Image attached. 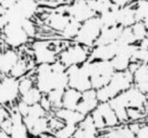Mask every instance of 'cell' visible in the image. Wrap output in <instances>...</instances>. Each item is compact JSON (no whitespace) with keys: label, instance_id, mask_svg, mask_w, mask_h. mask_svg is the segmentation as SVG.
Segmentation results:
<instances>
[{"label":"cell","instance_id":"obj_1","mask_svg":"<svg viewBox=\"0 0 148 138\" xmlns=\"http://www.w3.org/2000/svg\"><path fill=\"white\" fill-rule=\"evenodd\" d=\"M35 86L44 95L55 89L66 90L69 87L67 67L58 59L52 64H38L34 69Z\"/></svg>","mask_w":148,"mask_h":138},{"label":"cell","instance_id":"obj_2","mask_svg":"<svg viewBox=\"0 0 148 138\" xmlns=\"http://www.w3.org/2000/svg\"><path fill=\"white\" fill-rule=\"evenodd\" d=\"M110 106L115 110L120 123L129 121V108H138L143 111L148 110V95L132 85L109 101Z\"/></svg>","mask_w":148,"mask_h":138},{"label":"cell","instance_id":"obj_3","mask_svg":"<svg viewBox=\"0 0 148 138\" xmlns=\"http://www.w3.org/2000/svg\"><path fill=\"white\" fill-rule=\"evenodd\" d=\"M39 10L37 0H18L12 8L1 12V28L9 22L21 24L25 20H32Z\"/></svg>","mask_w":148,"mask_h":138},{"label":"cell","instance_id":"obj_4","mask_svg":"<svg viewBox=\"0 0 148 138\" xmlns=\"http://www.w3.org/2000/svg\"><path fill=\"white\" fill-rule=\"evenodd\" d=\"M133 85V73L129 70L116 71L108 84L96 90L99 102H109L122 92Z\"/></svg>","mask_w":148,"mask_h":138},{"label":"cell","instance_id":"obj_5","mask_svg":"<svg viewBox=\"0 0 148 138\" xmlns=\"http://www.w3.org/2000/svg\"><path fill=\"white\" fill-rule=\"evenodd\" d=\"M92 88L98 90L109 84L116 72L111 60H89Z\"/></svg>","mask_w":148,"mask_h":138},{"label":"cell","instance_id":"obj_6","mask_svg":"<svg viewBox=\"0 0 148 138\" xmlns=\"http://www.w3.org/2000/svg\"><path fill=\"white\" fill-rule=\"evenodd\" d=\"M103 30V25L101 23L98 15L92 17L91 19L82 22L79 34L74 39V42L79 43L86 47L92 48L96 44L99 35Z\"/></svg>","mask_w":148,"mask_h":138},{"label":"cell","instance_id":"obj_7","mask_svg":"<svg viewBox=\"0 0 148 138\" xmlns=\"http://www.w3.org/2000/svg\"><path fill=\"white\" fill-rule=\"evenodd\" d=\"M67 73L69 77V87L80 92H85L92 89L89 60L82 65L67 68Z\"/></svg>","mask_w":148,"mask_h":138},{"label":"cell","instance_id":"obj_8","mask_svg":"<svg viewBox=\"0 0 148 138\" xmlns=\"http://www.w3.org/2000/svg\"><path fill=\"white\" fill-rule=\"evenodd\" d=\"M31 37L21 24L9 22L2 28V42L7 47L18 49L30 42Z\"/></svg>","mask_w":148,"mask_h":138},{"label":"cell","instance_id":"obj_9","mask_svg":"<svg viewBox=\"0 0 148 138\" xmlns=\"http://www.w3.org/2000/svg\"><path fill=\"white\" fill-rule=\"evenodd\" d=\"M90 52L91 48L74 42V44L68 45L66 48L60 51L58 59L67 68L75 65H82L89 60Z\"/></svg>","mask_w":148,"mask_h":138},{"label":"cell","instance_id":"obj_10","mask_svg":"<svg viewBox=\"0 0 148 138\" xmlns=\"http://www.w3.org/2000/svg\"><path fill=\"white\" fill-rule=\"evenodd\" d=\"M53 43L50 41L39 40L36 41L32 45V55H34V61L38 64H52L58 59V55L60 52L57 48L54 47Z\"/></svg>","mask_w":148,"mask_h":138},{"label":"cell","instance_id":"obj_11","mask_svg":"<svg viewBox=\"0 0 148 138\" xmlns=\"http://www.w3.org/2000/svg\"><path fill=\"white\" fill-rule=\"evenodd\" d=\"M20 95V80L10 75L2 76L1 84H0V102H1V105H12Z\"/></svg>","mask_w":148,"mask_h":138},{"label":"cell","instance_id":"obj_12","mask_svg":"<svg viewBox=\"0 0 148 138\" xmlns=\"http://www.w3.org/2000/svg\"><path fill=\"white\" fill-rule=\"evenodd\" d=\"M66 11L71 19L81 23L96 16L90 6L89 0H74L71 5L66 8Z\"/></svg>","mask_w":148,"mask_h":138},{"label":"cell","instance_id":"obj_13","mask_svg":"<svg viewBox=\"0 0 148 138\" xmlns=\"http://www.w3.org/2000/svg\"><path fill=\"white\" fill-rule=\"evenodd\" d=\"M119 42L108 45H97L91 48L89 60H111L119 51Z\"/></svg>","mask_w":148,"mask_h":138},{"label":"cell","instance_id":"obj_14","mask_svg":"<svg viewBox=\"0 0 148 138\" xmlns=\"http://www.w3.org/2000/svg\"><path fill=\"white\" fill-rule=\"evenodd\" d=\"M21 57L16 49L7 47L3 49L0 56V72L2 76L9 75L14 66Z\"/></svg>","mask_w":148,"mask_h":138},{"label":"cell","instance_id":"obj_15","mask_svg":"<svg viewBox=\"0 0 148 138\" xmlns=\"http://www.w3.org/2000/svg\"><path fill=\"white\" fill-rule=\"evenodd\" d=\"M99 100L97 98V93L95 89H89L82 92V100L77 107V111L82 113L84 116L90 115L99 105Z\"/></svg>","mask_w":148,"mask_h":138},{"label":"cell","instance_id":"obj_16","mask_svg":"<svg viewBox=\"0 0 148 138\" xmlns=\"http://www.w3.org/2000/svg\"><path fill=\"white\" fill-rule=\"evenodd\" d=\"M10 119L12 122V126L8 135L12 138H27L29 130L23 122V116L15 109L10 111Z\"/></svg>","mask_w":148,"mask_h":138},{"label":"cell","instance_id":"obj_17","mask_svg":"<svg viewBox=\"0 0 148 138\" xmlns=\"http://www.w3.org/2000/svg\"><path fill=\"white\" fill-rule=\"evenodd\" d=\"M98 132L90 114L79 123L74 138H98Z\"/></svg>","mask_w":148,"mask_h":138},{"label":"cell","instance_id":"obj_18","mask_svg":"<svg viewBox=\"0 0 148 138\" xmlns=\"http://www.w3.org/2000/svg\"><path fill=\"white\" fill-rule=\"evenodd\" d=\"M71 19L68 15L66 8L64 10H61L58 8V10H55L48 16L47 20H46V23L54 31L61 33L65 27L68 25L69 22L71 21Z\"/></svg>","mask_w":148,"mask_h":138},{"label":"cell","instance_id":"obj_19","mask_svg":"<svg viewBox=\"0 0 148 138\" xmlns=\"http://www.w3.org/2000/svg\"><path fill=\"white\" fill-rule=\"evenodd\" d=\"M133 85L148 95V63L141 64L133 73Z\"/></svg>","mask_w":148,"mask_h":138},{"label":"cell","instance_id":"obj_20","mask_svg":"<svg viewBox=\"0 0 148 138\" xmlns=\"http://www.w3.org/2000/svg\"><path fill=\"white\" fill-rule=\"evenodd\" d=\"M137 21L134 5H129L118 10V24L122 28L132 27Z\"/></svg>","mask_w":148,"mask_h":138},{"label":"cell","instance_id":"obj_21","mask_svg":"<svg viewBox=\"0 0 148 138\" xmlns=\"http://www.w3.org/2000/svg\"><path fill=\"white\" fill-rule=\"evenodd\" d=\"M96 109L98 110L102 115V117H103L106 128L118 126L119 123H120L117 114H116L115 110L110 106L109 102H100L99 105L97 106Z\"/></svg>","mask_w":148,"mask_h":138},{"label":"cell","instance_id":"obj_22","mask_svg":"<svg viewBox=\"0 0 148 138\" xmlns=\"http://www.w3.org/2000/svg\"><path fill=\"white\" fill-rule=\"evenodd\" d=\"M55 116L64 122L65 124H71V125H79V123L85 118L84 115L77 110L67 109L64 108L55 110Z\"/></svg>","mask_w":148,"mask_h":138},{"label":"cell","instance_id":"obj_23","mask_svg":"<svg viewBox=\"0 0 148 138\" xmlns=\"http://www.w3.org/2000/svg\"><path fill=\"white\" fill-rule=\"evenodd\" d=\"M121 30H122V27L119 25L109 27V28H103L98 39L96 41L95 45H108V44H112L116 42V41H118L119 34L121 33Z\"/></svg>","mask_w":148,"mask_h":138},{"label":"cell","instance_id":"obj_24","mask_svg":"<svg viewBox=\"0 0 148 138\" xmlns=\"http://www.w3.org/2000/svg\"><path fill=\"white\" fill-rule=\"evenodd\" d=\"M82 97V92H80L76 89L68 88L65 90L64 96H63V108L67 109H71V110H76L77 107Z\"/></svg>","mask_w":148,"mask_h":138},{"label":"cell","instance_id":"obj_25","mask_svg":"<svg viewBox=\"0 0 148 138\" xmlns=\"http://www.w3.org/2000/svg\"><path fill=\"white\" fill-rule=\"evenodd\" d=\"M46 113H47V111L42 107L40 103L30 106L29 110H28V114L25 117H23V122H24L25 125L27 126L28 130H30L32 127V125L35 123L37 119L45 117Z\"/></svg>","mask_w":148,"mask_h":138},{"label":"cell","instance_id":"obj_26","mask_svg":"<svg viewBox=\"0 0 148 138\" xmlns=\"http://www.w3.org/2000/svg\"><path fill=\"white\" fill-rule=\"evenodd\" d=\"M102 138H136V133L129 125H119L108 128Z\"/></svg>","mask_w":148,"mask_h":138},{"label":"cell","instance_id":"obj_27","mask_svg":"<svg viewBox=\"0 0 148 138\" xmlns=\"http://www.w3.org/2000/svg\"><path fill=\"white\" fill-rule=\"evenodd\" d=\"M118 10L119 8L114 6L112 8L105 11L104 13L98 15L100 18L101 23L103 28H109V27L117 26L118 24Z\"/></svg>","mask_w":148,"mask_h":138},{"label":"cell","instance_id":"obj_28","mask_svg":"<svg viewBox=\"0 0 148 138\" xmlns=\"http://www.w3.org/2000/svg\"><path fill=\"white\" fill-rule=\"evenodd\" d=\"M51 132L50 130V125H49V118L47 117H43L37 119L35 123L32 125V127L29 130V133L32 136L37 137L46 133Z\"/></svg>","mask_w":148,"mask_h":138},{"label":"cell","instance_id":"obj_29","mask_svg":"<svg viewBox=\"0 0 148 138\" xmlns=\"http://www.w3.org/2000/svg\"><path fill=\"white\" fill-rule=\"evenodd\" d=\"M31 70L32 69L30 67V62L28 61L27 59L21 58L18 59V61L17 62L16 65L12 69V71L9 73V75L20 80L21 78L27 75L28 73H29V71H31Z\"/></svg>","mask_w":148,"mask_h":138},{"label":"cell","instance_id":"obj_30","mask_svg":"<svg viewBox=\"0 0 148 138\" xmlns=\"http://www.w3.org/2000/svg\"><path fill=\"white\" fill-rule=\"evenodd\" d=\"M82 23L79 22L75 20H71V21L69 22L68 25L65 27L64 30L60 33L61 36L64 39L67 40H73L76 38V36L79 34V31H80Z\"/></svg>","mask_w":148,"mask_h":138},{"label":"cell","instance_id":"obj_31","mask_svg":"<svg viewBox=\"0 0 148 138\" xmlns=\"http://www.w3.org/2000/svg\"><path fill=\"white\" fill-rule=\"evenodd\" d=\"M43 95H44V94L42 93L36 86H34V87H32L30 91H28L27 93L21 95V100L23 101V102H25L29 106H32V105L40 103Z\"/></svg>","mask_w":148,"mask_h":138},{"label":"cell","instance_id":"obj_32","mask_svg":"<svg viewBox=\"0 0 148 138\" xmlns=\"http://www.w3.org/2000/svg\"><path fill=\"white\" fill-rule=\"evenodd\" d=\"M89 3L96 15H100L114 7L111 0H89Z\"/></svg>","mask_w":148,"mask_h":138},{"label":"cell","instance_id":"obj_33","mask_svg":"<svg viewBox=\"0 0 148 138\" xmlns=\"http://www.w3.org/2000/svg\"><path fill=\"white\" fill-rule=\"evenodd\" d=\"M65 90L64 89H55L51 91L47 95L48 98L50 100L51 104H52L53 109L57 110L58 108H63V96H64Z\"/></svg>","mask_w":148,"mask_h":138},{"label":"cell","instance_id":"obj_34","mask_svg":"<svg viewBox=\"0 0 148 138\" xmlns=\"http://www.w3.org/2000/svg\"><path fill=\"white\" fill-rule=\"evenodd\" d=\"M133 5L137 21H143L148 15V0H136Z\"/></svg>","mask_w":148,"mask_h":138},{"label":"cell","instance_id":"obj_35","mask_svg":"<svg viewBox=\"0 0 148 138\" xmlns=\"http://www.w3.org/2000/svg\"><path fill=\"white\" fill-rule=\"evenodd\" d=\"M118 42L121 45H133L138 44L135 36L133 34L132 27H127V28H122L121 33L119 34Z\"/></svg>","mask_w":148,"mask_h":138},{"label":"cell","instance_id":"obj_36","mask_svg":"<svg viewBox=\"0 0 148 138\" xmlns=\"http://www.w3.org/2000/svg\"><path fill=\"white\" fill-rule=\"evenodd\" d=\"M78 125H71V124H65L59 130L55 132L53 135L56 138H73L74 135L77 131Z\"/></svg>","mask_w":148,"mask_h":138},{"label":"cell","instance_id":"obj_37","mask_svg":"<svg viewBox=\"0 0 148 138\" xmlns=\"http://www.w3.org/2000/svg\"><path fill=\"white\" fill-rule=\"evenodd\" d=\"M132 29L133 32V34L137 40V43L141 42L143 39H145L148 35V30L146 29V27L143 21H136L132 26Z\"/></svg>","mask_w":148,"mask_h":138},{"label":"cell","instance_id":"obj_38","mask_svg":"<svg viewBox=\"0 0 148 138\" xmlns=\"http://www.w3.org/2000/svg\"><path fill=\"white\" fill-rule=\"evenodd\" d=\"M35 86V78L34 76L32 77L30 73H28L27 75L22 77L20 79V92L21 95L27 93L28 91H30L32 87Z\"/></svg>","mask_w":148,"mask_h":138},{"label":"cell","instance_id":"obj_39","mask_svg":"<svg viewBox=\"0 0 148 138\" xmlns=\"http://www.w3.org/2000/svg\"><path fill=\"white\" fill-rule=\"evenodd\" d=\"M132 61L139 63H148V49L139 47L132 58Z\"/></svg>","mask_w":148,"mask_h":138},{"label":"cell","instance_id":"obj_40","mask_svg":"<svg viewBox=\"0 0 148 138\" xmlns=\"http://www.w3.org/2000/svg\"><path fill=\"white\" fill-rule=\"evenodd\" d=\"M21 26L23 27V29L25 30V32L28 34V35L31 38H34L37 34V28L36 25L32 20H25L21 22Z\"/></svg>","mask_w":148,"mask_h":138},{"label":"cell","instance_id":"obj_41","mask_svg":"<svg viewBox=\"0 0 148 138\" xmlns=\"http://www.w3.org/2000/svg\"><path fill=\"white\" fill-rule=\"evenodd\" d=\"M127 111H128L129 119H131V121H133V122L145 118L147 115L146 111H143V110L138 109V108H129Z\"/></svg>","mask_w":148,"mask_h":138},{"label":"cell","instance_id":"obj_42","mask_svg":"<svg viewBox=\"0 0 148 138\" xmlns=\"http://www.w3.org/2000/svg\"><path fill=\"white\" fill-rule=\"evenodd\" d=\"M49 125H50L51 132H53V133H54L55 132L59 130L60 128H62L65 125V123L60 119L55 116L53 118H49Z\"/></svg>","mask_w":148,"mask_h":138},{"label":"cell","instance_id":"obj_43","mask_svg":"<svg viewBox=\"0 0 148 138\" xmlns=\"http://www.w3.org/2000/svg\"><path fill=\"white\" fill-rule=\"evenodd\" d=\"M16 109L18 110V112H20L23 117H25L26 115L28 114V110H29V108H30V106L26 104L25 102H23V101L20 100L17 103L16 105Z\"/></svg>","mask_w":148,"mask_h":138},{"label":"cell","instance_id":"obj_44","mask_svg":"<svg viewBox=\"0 0 148 138\" xmlns=\"http://www.w3.org/2000/svg\"><path fill=\"white\" fill-rule=\"evenodd\" d=\"M40 104H41L42 107H43L47 112H49L51 109H53L52 104H51V102H50V100H49V98H48L47 95H43V97H42V99H41V101H40Z\"/></svg>","mask_w":148,"mask_h":138},{"label":"cell","instance_id":"obj_45","mask_svg":"<svg viewBox=\"0 0 148 138\" xmlns=\"http://www.w3.org/2000/svg\"><path fill=\"white\" fill-rule=\"evenodd\" d=\"M136 0H111V2L113 3V5L118 8H123L129 5H132L134 4Z\"/></svg>","mask_w":148,"mask_h":138},{"label":"cell","instance_id":"obj_46","mask_svg":"<svg viewBox=\"0 0 148 138\" xmlns=\"http://www.w3.org/2000/svg\"><path fill=\"white\" fill-rule=\"evenodd\" d=\"M18 2V0H1V12H4L5 10L12 8L15 4Z\"/></svg>","mask_w":148,"mask_h":138},{"label":"cell","instance_id":"obj_47","mask_svg":"<svg viewBox=\"0 0 148 138\" xmlns=\"http://www.w3.org/2000/svg\"><path fill=\"white\" fill-rule=\"evenodd\" d=\"M136 138H148V123L141 126L136 133Z\"/></svg>","mask_w":148,"mask_h":138},{"label":"cell","instance_id":"obj_48","mask_svg":"<svg viewBox=\"0 0 148 138\" xmlns=\"http://www.w3.org/2000/svg\"><path fill=\"white\" fill-rule=\"evenodd\" d=\"M11 126H12V122H11L10 118H8L7 119H5V121L1 122V131H3L5 133H9Z\"/></svg>","mask_w":148,"mask_h":138},{"label":"cell","instance_id":"obj_49","mask_svg":"<svg viewBox=\"0 0 148 138\" xmlns=\"http://www.w3.org/2000/svg\"><path fill=\"white\" fill-rule=\"evenodd\" d=\"M8 118H10V112L8 111V108H6V106L2 105L1 111H0V121L3 122Z\"/></svg>","mask_w":148,"mask_h":138},{"label":"cell","instance_id":"obj_50","mask_svg":"<svg viewBox=\"0 0 148 138\" xmlns=\"http://www.w3.org/2000/svg\"><path fill=\"white\" fill-rule=\"evenodd\" d=\"M129 126H130V128L132 129V130L135 133H137V132L140 130V128H141V124H139V123H137V122H133V123H131V124H129Z\"/></svg>","mask_w":148,"mask_h":138},{"label":"cell","instance_id":"obj_51","mask_svg":"<svg viewBox=\"0 0 148 138\" xmlns=\"http://www.w3.org/2000/svg\"><path fill=\"white\" fill-rule=\"evenodd\" d=\"M0 138H12V137L9 135L8 133L1 131V133H0Z\"/></svg>","mask_w":148,"mask_h":138},{"label":"cell","instance_id":"obj_52","mask_svg":"<svg viewBox=\"0 0 148 138\" xmlns=\"http://www.w3.org/2000/svg\"><path fill=\"white\" fill-rule=\"evenodd\" d=\"M143 22L145 23V27H146V29L148 30V15L145 18V20L143 21Z\"/></svg>","mask_w":148,"mask_h":138},{"label":"cell","instance_id":"obj_53","mask_svg":"<svg viewBox=\"0 0 148 138\" xmlns=\"http://www.w3.org/2000/svg\"><path fill=\"white\" fill-rule=\"evenodd\" d=\"M27 138H32V137H29V136H28V137H27Z\"/></svg>","mask_w":148,"mask_h":138},{"label":"cell","instance_id":"obj_54","mask_svg":"<svg viewBox=\"0 0 148 138\" xmlns=\"http://www.w3.org/2000/svg\"><path fill=\"white\" fill-rule=\"evenodd\" d=\"M73 138H74V137H73Z\"/></svg>","mask_w":148,"mask_h":138}]
</instances>
